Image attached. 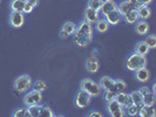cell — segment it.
Returning <instances> with one entry per match:
<instances>
[{
	"label": "cell",
	"instance_id": "obj_1",
	"mask_svg": "<svg viewBox=\"0 0 156 117\" xmlns=\"http://www.w3.org/2000/svg\"><path fill=\"white\" fill-rule=\"evenodd\" d=\"M93 33H94L93 23L88 22V21H86L83 19L79 25H76V29H75V32L72 35L73 42L78 47L86 48L93 41Z\"/></svg>",
	"mask_w": 156,
	"mask_h": 117
},
{
	"label": "cell",
	"instance_id": "obj_2",
	"mask_svg": "<svg viewBox=\"0 0 156 117\" xmlns=\"http://www.w3.org/2000/svg\"><path fill=\"white\" fill-rule=\"evenodd\" d=\"M147 63H148V60H147L146 55H141L134 52L128 56V59L126 61V68L129 71H135L142 67H147Z\"/></svg>",
	"mask_w": 156,
	"mask_h": 117
},
{
	"label": "cell",
	"instance_id": "obj_3",
	"mask_svg": "<svg viewBox=\"0 0 156 117\" xmlns=\"http://www.w3.org/2000/svg\"><path fill=\"white\" fill-rule=\"evenodd\" d=\"M80 88L86 90L92 97H99V96H101L102 91H103L99 82H95L94 80H90V78H83L80 83Z\"/></svg>",
	"mask_w": 156,
	"mask_h": 117
},
{
	"label": "cell",
	"instance_id": "obj_4",
	"mask_svg": "<svg viewBox=\"0 0 156 117\" xmlns=\"http://www.w3.org/2000/svg\"><path fill=\"white\" fill-rule=\"evenodd\" d=\"M33 87V80L30 75H20L16 78L14 81V89L18 93L23 94L27 93L28 90H31V88Z\"/></svg>",
	"mask_w": 156,
	"mask_h": 117
},
{
	"label": "cell",
	"instance_id": "obj_5",
	"mask_svg": "<svg viewBox=\"0 0 156 117\" xmlns=\"http://www.w3.org/2000/svg\"><path fill=\"white\" fill-rule=\"evenodd\" d=\"M92 96L87 93L86 90L83 89H79L76 94H75V97H74V104L75 107L79 108V109H86L92 103Z\"/></svg>",
	"mask_w": 156,
	"mask_h": 117
},
{
	"label": "cell",
	"instance_id": "obj_6",
	"mask_svg": "<svg viewBox=\"0 0 156 117\" xmlns=\"http://www.w3.org/2000/svg\"><path fill=\"white\" fill-rule=\"evenodd\" d=\"M42 102V93L38 91L35 89L33 90H28L27 93L25 94V97H23V104L26 107H30L33 104H41Z\"/></svg>",
	"mask_w": 156,
	"mask_h": 117
},
{
	"label": "cell",
	"instance_id": "obj_7",
	"mask_svg": "<svg viewBox=\"0 0 156 117\" xmlns=\"http://www.w3.org/2000/svg\"><path fill=\"white\" fill-rule=\"evenodd\" d=\"M107 112L112 117H123L126 116L125 109L117 103L115 100L107 103Z\"/></svg>",
	"mask_w": 156,
	"mask_h": 117
},
{
	"label": "cell",
	"instance_id": "obj_8",
	"mask_svg": "<svg viewBox=\"0 0 156 117\" xmlns=\"http://www.w3.org/2000/svg\"><path fill=\"white\" fill-rule=\"evenodd\" d=\"M25 23V13L23 12H11L9 25L14 28H20Z\"/></svg>",
	"mask_w": 156,
	"mask_h": 117
},
{
	"label": "cell",
	"instance_id": "obj_9",
	"mask_svg": "<svg viewBox=\"0 0 156 117\" xmlns=\"http://www.w3.org/2000/svg\"><path fill=\"white\" fill-rule=\"evenodd\" d=\"M85 66H86V69L88 73L96 74L99 71V69H100V60L95 55H92V56H89L86 60Z\"/></svg>",
	"mask_w": 156,
	"mask_h": 117
},
{
	"label": "cell",
	"instance_id": "obj_10",
	"mask_svg": "<svg viewBox=\"0 0 156 117\" xmlns=\"http://www.w3.org/2000/svg\"><path fill=\"white\" fill-rule=\"evenodd\" d=\"M76 29V25L72 21H67L63 23L62 28L60 31V38L61 39H68L69 36L73 35V33Z\"/></svg>",
	"mask_w": 156,
	"mask_h": 117
},
{
	"label": "cell",
	"instance_id": "obj_11",
	"mask_svg": "<svg viewBox=\"0 0 156 117\" xmlns=\"http://www.w3.org/2000/svg\"><path fill=\"white\" fill-rule=\"evenodd\" d=\"M105 19H106L107 22L109 23V26H116V25H119V23L122 21V14L117 11L116 8V9L109 12L108 14H106Z\"/></svg>",
	"mask_w": 156,
	"mask_h": 117
},
{
	"label": "cell",
	"instance_id": "obj_12",
	"mask_svg": "<svg viewBox=\"0 0 156 117\" xmlns=\"http://www.w3.org/2000/svg\"><path fill=\"white\" fill-rule=\"evenodd\" d=\"M135 78L140 82V83H147L149 80H150V70L147 68V67H142L140 69L135 70Z\"/></svg>",
	"mask_w": 156,
	"mask_h": 117
},
{
	"label": "cell",
	"instance_id": "obj_13",
	"mask_svg": "<svg viewBox=\"0 0 156 117\" xmlns=\"http://www.w3.org/2000/svg\"><path fill=\"white\" fill-rule=\"evenodd\" d=\"M83 19L90 23H95L99 19H100V12L95 11L93 8L87 7L83 12Z\"/></svg>",
	"mask_w": 156,
	"mask_h": 117
},
{
	"label": "cell",
	"instance_id": "obj_14",
	"mask_svg": "<svg viewBox=\"0 0 156 117\" xmlns=\"http://www.w3.org/2000/svg\"><path fill=\"white\" fill-rule=\"evenodd\" d=\"M115 101L125 109L126 107H128L129 104H132V98H130V95L129 93H126V91H122V93H117L115 95Z\"/></svg>",
	"mask_w": 156,
	"mask_h": 117
},
{
	"label": "cell",
	"instance_id": "obj_15",
	"mask_svg": "<svg viewBox=\"0 0 156 117\" xmlns=\"http://www.w3.org/2000/svg\"><path fill=\"white\" fill-rule=\"evenodd\" d=\"M134 28H135V32L139 34V35H147L149 33V23L147 22V20H137L136 22L134 23Z\"/></svg>",
	"mask_w": 156,
	"mask_h": 117
},
{
	"label": "cell",
	"instance_id": "obj_16",
	"mask_svg": "<svg viewBox=\"0 0 156 117\" xmlns=\"http://www.w3.org/2000/svg\"><path fill=\"white\" fill-rule=\"evenodd\" d=\"M117 8V4L114 1V0H110V1H106V2H102L101 5V8H100V14L101 15H106V14H108L109 12L112 11H114V9H116Z\"/></svg>",
	"mask_w": 156,
	"mask_h": 117
},
{
	"label": "cell",
	"instance_id": "obj_17",
	"mask_svg": "<svg viewBox=\"0 0 156 117\" xmlns=\"http://www.w3.org/2000/svg\"><path fill=\"white\" fill-rule=\"evenodd\" d=\"M93 27H94V29L98 32V33L103 34V33H106V32L109 29V23L106 21V19H105V18H100L96 22L93 23Z\"/></svg>",
	"mask_w": 156,
	"mask_h": 117
},
{
	"label": "cell",
	"instance_id": "obj_18",
	"mask_svg": "<svg viewBox=\"0 0 156 117\" xmlns=\"http://www.w3.org/2000/svg\"><path fill=\"white\" fill-rule=\"evenodd\" d=\"M99 84L101 86L102 90L103 91H107V90H112L113 91V86H114V78L110 77V76H102L100 78V82Z\"/></svg>",
	"mask_w": 156,
	"mask_h": 117
},
{
	"label": "cell",
	"instance_id": "obj_19",
	"mask_svg": "<svg viewBox=\"0 0 156 117\" xmlns=\"http://www.w3.org/2000/svg\"><path fill=\"white\" fill-rule=\"evenodd\" d=\"M139 116L140 117H155L156 110L154 105H142L139 110Z\"/></svg>",
	"mask_w": 156,
	"mask_h": 117
},
{
	"label": "cell",
	"instance_id": "obj_20",
	"mask_svg": "<svg viewBox=\"0 0 156 117\" xmlns=\"http://www.w3.org/2000/svg\"><path fill=\"white\" fill-rule=\"evenodd\" d=\"M122 20H125V22L128 23V25H134V23L139 20L137 11L136 9H132L129 12H127L126 14L122 15Z\"/></svg>",
	"mask_w": 156,
	"mask_h": 117
},
{
	"label": "cell",
	"instance_id": "obj_21",
	"mask_svg": "<svg viewBox=\"0 0 156 117\" xmlns=\"http://www.w3.org/2000/svg\"><path fill=\"white\" fill-rule=\"evenodd\" d=\"M137 15H139V20H147L151 16V9L149 7V5H144L142 7L137 8Z\"/></svg>",
	"mask_w": 156,
	"mask_h": 117
},
{
	"label": "cell",
	"instance_id": "obj_22",
	"mask_svg": "<svg viewBox=\"0 0 156 117\" xmlns=\"http://www.w3.org/2000/svg\"><path fill=\"white\" fill-rule=\"evenodd\" d=\"M127 89V83H126L125 80L122 78H114V86H113V91L114 93H122V91H126Z\"/></svg>",
	"mask_w": 156,
	"mask_h": 117
},
{
	"label": "cell",
	"instance_id": "obj_23",
	"mask_svg": "<svg viewBox=\"0 0 156 117\" xmlns=\"http://www.w3.org/2000/svg\"><path fill=\"white\" fill-rule=\"evenodd\" d=\"M135 52L141 55H146V56H147V55L149 54V52H150V48H149L148 45H147L144 41H140V42H137L136 46H135Z\"/></svg>",
	"mask_w": 156,
	"mask_h": 117
},
{
	"label": "cell",
	"instance_id": "obj_24",
	"mask_svg": "<svg viewBox=\"0 0 156 117\" xmlns=\"http://www.w3.org/2000/svg\"><path fill=\"white\" fill-rule=\"evenodd\" d=\"M129 95H130V98H132V103L133 104L140 105V107L143 105V96H142V94L139 90L132 91V93H129Z\"/></svg>",
	"mask_w": 156,
	"mask_h": 117
},
{
	"label": "cell",
	"instance_id": "obj_25",
	"mask_svg": "<svg viewBox=\"0 0 156 117\" xmlns=\"http://www.w3.org/2000/svg\"><path fill=\"white\" fill-rule=\"evenodd\" d=\"M156 103V94H154L151 90L143 95V104L144 105H155Z\"/></svg>",
	"mask_w": 156,
	"mask_h": 117
},
{
	"label": "cell",
	"instance_id": "obj_26",
	"mask_svg": "<svg viewBox=\"0 0 156 117\" xmlns=\"http://www.w3.org/2000/svg\"><path fill=\"white\" fill-rule=\"evenodd\" d=\"M134 9L133 6H132V4L128 1V0H125V1H122V2H120V5H117V11L123 15L126 14L127 12H129V11H132Z\"/></svg>",
	"mask_w": 156,
	"mask_h": 117
},
{
	"label": "cell",
	"instance_id": "obj_27",
	"mask_svg": "<svg viewBox=\"0 0 156 117\" xmlns=\"http://www.w3.org/2000/svg\"><path fill=\"white\" fill-rule=\"evenodd\" d=\"M140 105H136V104H129L128 107L125 108L126 115L128 116H139V110H140Z\"/></svg>",
	"mask_w": 156,
	"mask_h": 117
},
{
	"label": "cell",
	"instance_id": "obj_28",
	"mask_svg": "<svg viewBox=\"0 0 156 117\" xmlns=\"http://www.w3.org/2000/svg\"><path fill=\"white\" fill-rule=\"evenodd\" d=\"M25 1L23 0H12L11 1V11L12 12H23Z\"/></svg>",
	"mask_w": 156,
	"mask_h": 117
},
{
	"label": "cell",
	"instance_id": "obj_29",
	"mask_svg": "<svg viewBox=\"0 0 156 117\" xmlns=\"http://www.w3.org/2000/svg\"><path fill=\"white\" fill-rule=\"evenodd\" d=\"M41 107H42L41 104H33V105L27 107V109H28V114H30V117H39Z\"/></svg>",
	"mask_w": 156,
	"mask_h": 117
},
{
	"label": "cell",
	"instance_id": "obj_30",
	"mask_svg": "<svg viewBox=\"0 0 156 117\" xmlns=\"http://www.w3.org/2000/svg\"><path fill=\"white\" fill-rule=\"evenodd\" d=\"M47 88H48V84H47L46 81H44V80H38V81H35L34 84H33V89H35V90H38V91H41V93L46 91Z\"/></svg>",
	"mask_w": 156,
	"mask_h": 117
},
{
	"label": "cell",
	"instance_id": "obj_31",
	"mask_svg": "<svg viewBox=\"0 0 156 117\" xmlns=\"http://www.w3.org/2000/svg\"><path fill=\"white\" fill-rule=\"evenodd\" d=\"M12 116L13 117H28L30 116V114H28V109H27V107H26V105H23V107H19V108H16V111L12 114Z\"/></svg>",
	"mask_w": 156,
	"mask_h": 117
},
{
	"label": "cell",
	"instance_id": "obj_32",
	"mask_svg": "<svg viewBox=\"0 0 156 117\" xmlns=\"http://www.w3.org/2000/svg\"><path fill=\"white\" fill-rule=\"evenodd\" d=\"M40 116L41 117H54L55 114L54 111L52 110V108H49V107H41V110H40Z\"/></svg>",
	"mask_w": 156,
	"mask_h": 117
},
{
	"label": "cell",
	"instance_id": "obj_33",
	"mask_svg": "<svg viewBox=\"0 0 156 117\" xmlns=\"http://www.w3.org/2000/svg\"><path fill=\"white\" fill-rule=\"evenodd\" d=\"M147 45H148V47L150 48V49H154V48H156V35H154V34H150V35H148L147 38H146V40H143Z\"/></svg>",
	"mask_w": 156,
	"mask_h": 117
},
{
	"label": "cell",
	"instance_id": "obj_34",
	"mask_svg": "<svg viewBox=\"0 0 156 117\" xmlns=\"http://www.w3.org/2000/svg\"><path fill=\"white\" fill-rule=\"evenodd\" d=\"M103 94H101L102 97H103V100L107 102H110L113 101V100H115V95L116 93H114V91H112V90H107V91H102Z\"/></svg>",
	"mask_w": 156,
	"mask_h": 117
},
{
	"label": "cell",
	"instance_id": "obj_35",
	"mask_svg": "<svg viewBox=\"0 0 156 117\" xmlns=\"http://www.w3.org/2000/svg\"><path fill=\"white\" fill-rule=\"evenodd\" d=\"M102 2L100 0H88V7L93 8L95 11H100Z\"/></svg>",
	"mask_w": 156,
	"mask_h": 117
},
{
	"label": "cell",
	"instance_id": "obj_36",
	"mask_svg": "<svg viewBox=\"0 0 156 117\" xmlns=\"http://www.w3.org/2000/svg\"><path fill=\"white\" fill-rule=\"evenodd\" d=\"M33 9H34V8L32 7V6L30 5V4H28V2H25V6H23V13H25V14H30V13H32V12H33Z\"/></svg>",
	"mask_w": 156,
	"mask_h": 117
},
{
	"label": "cell",
	"instance_id": "obj_37",
	"mask_svg": "<svg viewBox=\"0 0 156 117\" xmlns=\"http://www.w3.org/2000/svg\"><path fill=\"white\" fill-rule=\"evenodd\" d=\"M26 2H28L30 5H31L33 8H35V7H38V5H39V0H27Z\"/></svg>",
	"mask_w": 156,
	"mask_h": 117
},
{
	"label": "cell",
	"instance_id": "obj_38",
	"mask_svg": "<svg viewBox=\"0 0 156 117\" xmlns=\"http://www.w3.org/2000/svg\"><path fill=\"white\" fill-rule=\"evenodd\" d=\"M87 116H90V117H93V116H96V117H102L103 115H102L100 111H92V112H89Z\"/></svg>",
	"mask_w": 156,
	"mask_h": 117
},
{
	"label": "cell",
	"instance_id": "obj_39",
	"mask_svg": "<svg viewBox=\"0 0 156 117\" xmlns=\"http://www.w3.org/2000/svg\"><path fill=\"white\" fill-rule=\"evenodd\" d=\"M153 0H142V2H143V5H149L150 2H151Z\"/></svg>",
	"mask_w": 156,
	"mask_h": 117
},
{
	"label": "cell",
	"instance_id": "obj_40",
	"mask_svg": "<svg viewBox=\"0 0 156 117\" xmlns=\"http://www.w3.org/2000/svg\"><path fill=\"white\" fill-rule=\"evenodd\" d=\"M101 2H106V1H110V0H100Z\"/></svg>",
	"mask_w": 156,
	"mask_h": 117
},
{
	"label": "cell",
	"instance_id": "obj_41",
	"mask_svg": "<svg viewBox=\"0 0 156 117\" xmlns=\"http://www.w3.org/2000/svg\"><path fill=\"white\" fill-rule=\"evenodd\" d=\"M23 1H25V2H26V1H27V0H23Z\"/></svg>",
	"mask_w": 156,
	"mask_h": 117
}]
</instances>
